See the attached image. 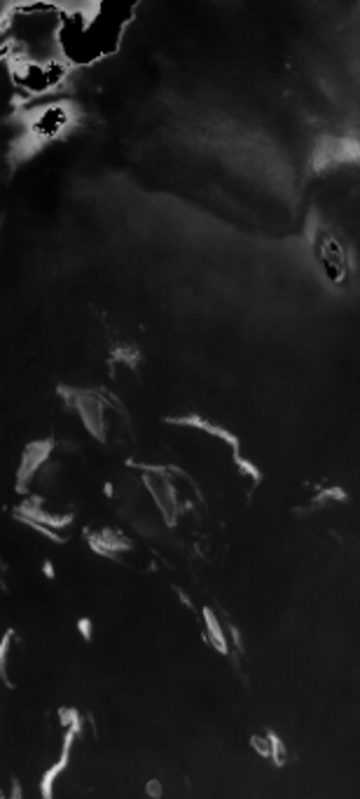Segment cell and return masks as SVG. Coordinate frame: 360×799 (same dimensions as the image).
<instances>
[{
	"label": "cell",
	"instance_id": "obj_2",
	"mask_svg": "<svg viewBox=\"0 0 360 799\" xmlns=\"http://www.w3.org/2000/svg\"><path fill=\"white\" fill-rule=\"evenodd\" d=\"M58 49L70 64H92L94 59L101 56L89 31V17L85 19L80 12H63L61 26H58Z\"/></svg>",
	"mask_w": 360,
	"mask_h": 799
},
{
	"label": "cell",
	"instance_id": "obj_14",
	"mask_svg": "<svg viewBox=\"0 0 360 799\" xmlns=\"http://www.w3.org/2000/svg\"><path fill=\"white\" fill-rule=\"evenodd\" d=\"M7 799H24V790H21V783H19V779H14L12 776V781H10V795H5Z\"/></svg>",
	"mask_w": 360,
	"mask_h": 799
},
{
	"label": "cell",
	"instance_id": "obj_6",
	"mask_svg": "<svg viewBox=\"0 0 360 799\" xmlns=\"http://www.w3.org/2000/svg\"><path fill=\"white\" fill-rule=\"evenodd\" d=\"M201 621H204V633H201L204 640L209 642L216 651H220V654H227V651H230V644H227L225 628L220 626V621H218L216 614H213L211 607H204L201 610Z\"/></svg>",
	"mask_w": 360,
	"mask_h": 799
},
{
	"label": "cell",
	"instance_id": "obj_12",
	"mask_svg": "<svg viewBox=\"0 0 360 799\" xmlns=\"http://www.w3.org/2000/svg\"><path fill=\"white\" fill-rule=\"evenodd\" d=\"M77 628H80V635H82V637H85V640H87V642H89V640H92V637H94V628H92V619H85V617H82V619H80V621H77Z\"/></svg>",
	"mask_w": 360,
	"mask_h": 799
},
{
	"label": "cell",
	"instance_id": "obj_11",
	"mask_svg": "<svg viewBox=\"0 0 360 799\" xmlns=\"http://www.w3.org/2000/svg\"><path fill=\"white\" fill-rule=\"evenodd\" d=\"M251 747H253L257 755H260V757L269 759V741H267V736H260V734L251 736Z\"/></svg>",
	"mask_w": 360,
	"mask_h": 799
},
{
	"label": "cell",
	"instance_id": "obj_4",
	"mask_svg": "<svg viewBox=\"0 0 360 799\" xmlns=\"http://www.w3.org/2000/svg\"><path fill=\"white\" fill-rule=\"evenodd\" d=\"M316 258H318L323 272L330 282L340 284L347 277V256H344L342 244L330 232L316 234Z\"/></svg>",
	"mask_w": 360,
	"mask_h": 799
},
{
	"label": "cell",
	"instance_id": "obj_7",
	"mask_svg": "<svg viewBox=\"0 0 360 799\" xmlns=\"http://www.w3.org/2000/svg\"><path fill=\"white\" fill-rule=\"evenodd\" d=\"M66 122H68V115H66L63 108L61 106H51V108H45V111L35 117L33 127H35V131H38V134L49 136V134H56V131H61Z\"/></svg>",
	"mask_w": 360,
	"mask_h": 799
},
{
	"label": "cell",
	"instance_id": "obj_13",
	"mask_svg": "<svg viewBox=\"0 0 360 799\" xmlns=\"http://www.w3.org/2000/svg\"><path fill=\"white\" fill-rule=\"evenodd\" d=\"M145 793H148V797H152V799H159L161 793H164V788H161V783L157 779H152V781H148V786H145Z\"/></svg>",
	"mask_w": 360,
	"mask_h": 799
},
{
	"label": "cell",
	"instance_id": "obj_15",
	"mask_svg": "<svg viewBox=\"0 0 360 799\" xmlns=\"http://www.w3.org/2000/svg\"><path fill=\"white\" fill-rule=\"evenodd\" d=\"M42 570H45V577L54 579V565H51V563H45V565H42Z\"/></svg>",
	"mask_w": 360,
	"mask_h": 799
},
{
	"label": "cell",
	"instance_id": "obj_10",
	"mask_svg": "<svg viewBox=\"0 0 360 799\" xmlns=\"http://www.w3.org/2000/svg\"><path fill=\"white\" fill-rule=\"evenodd\" d=\"M58 722H61V727H66V731L73 729L82 734V715L75 708H58Z\"/></svg>",
	"mask_w": 360,
	"mask_h": 799
},
{
	"label": "cell",
	"instance_id": "obj_9",
	"mask_svg": "<svg viewBox=\"0 0 360 799\" xmlns=\"http://www.w3.org/2000/svg\"><path fill=\"white\" fill-rule=\"evenodd\" d=\"M264 736H267V741H269V759L274 762V767H285V764H288L290 752H288V747H285V743L281 741V736L274 734L271 729L264 731Z\"/></svg>",
	"mask_w": 360,
	"mask_h": 799
},
{
	"label": "cell",
	"instance_id": "obj_3",
	"mask_svg": "<svg viewBox=\"0 0 360 799\" xmlns=\"http://www.w3.org/2000/svg\"><path fill=\"white\" fill-rule=\"evenodd\" d=\"M12 76L21 90L42 94L51 90L54 85L61 83L63 78V64H12Z\"/></svg>",
	"mask_w": 360,
	"mask_h": 799
},
{
	"label": "cell",
	"instance_id": "obj_1",
	"mask_svg": "<svg viewBox=\"0 0 360 799\" xmlns=\"http://www.w3.org/2000/svg\"><path fill=\"white\" fill-rule=\"evenodd\" d=\"M63 12L35 3L17 7L5 24V42L12 45V64H54L61 56L58 26Z\"/></svg>",
	"mask_w": 360,
	"mask_h": 799
},
{
	"label": "cell",
	"instance_id": "obj_8",
	"mask_svg": "<svg viewBox=\"0 0 360 799\" xmlns=\"http://www.w3.org/2000/svg\"><path fill=\"white\" fill-rule=\"evenodd\" d=\"M14 628H7L5 630V635H3V640H0V675H3V683H5V687H14V683H12V678L7 675V668H10V649H12V640H14Z\"/></svg>",
	"mask_w": 360,
	"mask_h": 799
},
{
	"label": "cell",
	"instance_id": "obj_5",
	"mask_svg": "<svg viewBox=\"0 0 360 799\" xmlns=\"http://www.w3.org/2000/svg\"><path fill=\"white\" fill-rule=\"evenodd\" d=\"M77 736H80V734H77V731H73V729L66 731L63 745H61V755H58V759L47 769L45 774H42V779H40V786H38V788H40L42 799H54V783H56L58 776H61V774L66 771V767H68V762H70V750H73V745H75V738H77Z\"/></svg>",
	"mask_w": 360,
	"mask_h": 799
}]
</instances>
